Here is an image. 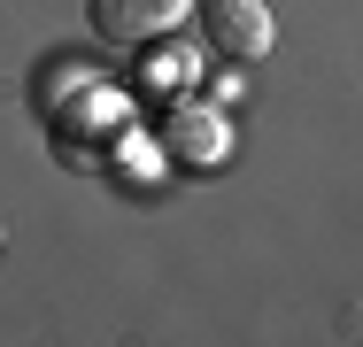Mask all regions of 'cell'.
<instances>
[{
  "instance_id": "obj_1",
  "label": "cell",
  "mask_w": 363,
  "mask_h": 347,
  "mask_svg": "<svg viewBox=\"0 0 363 347\" xmlns=\"http://www.w3.org/2000/svg\"><path fill=\"white\" fill-rule=\"evenodd\" d=\"M194 16V0H93V31L101 47H155Z\"/></svg>"
},
{
  "instance_id": "obj_2",
  "label": "cell",
  "mask_w": 363,
  "mask_h": 347,
  "mask_svg": "<svg viewBox=\"0 0 363 347\" xmlns=\"http://www.w3.org/2000/svg\"><path fill=\"white\" fill-rule=\"evenodd\" d=\"M201 23H209V39H217L232 62H263V55L279 47V23H271L263 0H209Z\"/></svg>"
},
{
  "instance_id": "obj_3",
  "label": "cell",
  "mask_w": 363,
  "mask_h": 347,
  "mask_svg": "<svg viewBox=\"0 0 363 347\" xmlns=\"http://www.w3.org/2000/svg\"><path fill=\"white\" fill-rule=\"evenodd\" d=\"M162 147L178 154V162H194V170H209V162H224V116L217 108H170V124H162Z\"/></svg>"
}]
</instances>
